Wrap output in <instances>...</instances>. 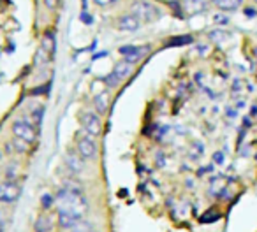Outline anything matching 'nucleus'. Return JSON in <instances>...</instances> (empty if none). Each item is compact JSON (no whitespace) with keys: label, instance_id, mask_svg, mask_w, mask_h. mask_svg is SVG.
Segmentation results:
<instances>
[{"label":"nucleus","instance_id":"nucleus-15","mask_svg":"<svg viewBox=\"0 0 257 232\" xmlns=\"http://www.w3.org/2000/svg\"><path fill=\"white\" fill-rule=\"evenodd\" d=\"M243 0H217L215 6L222 11H236L238 8H241Z\"/></svg>","mask_w":257,"mask_h":232},{"label":"nucleus","instance_id":"nucleus-20","mask_svg":"<svg viewBox=\"0 0 257 232\" xmlns=\"http://www.w3.org/2000/svg\"><path fill=\"white\" fill-rule=\"evenodd\" d=\"M53 48H55L53 36H50V34H48V36L44 37V41H43V50L46 51V53H53Z\"/></svg>","mask_w":257,"mask_h":232},{"label":"nucleus","instance_id":"nucleus-6","mask_svg":"<svg viewBox=\"0 0 257 232\" xmlns=\"http://www.w3.org/2000/svg\"><path fill=\"white\" fill-rule=\"evenodd\" d=\"M81 127L85 134L92 137L100 136V132H102V122H100L99 114L92 113V111H86V113L81 114Z\"/></svg>","mask_w":257,"mask_h":232},{"label":"nucleus","instance_id":"nucleus-21","mask_svg":"<svg viewBox=\"0 0 257 232\" xmlns=\"http://www.w3.org/2000/svg\"><path fill=\"white\" fill-rule=\"evenodd\" d=\"M13 148L16 150V153H27V151H29V144L16 139V137H15V141H13Z\"/></svg>","mask_w":257,"mask_h":232},{"label":"nucleus","instance_id":"nucleus-23","mask_svg":"<svg viewBox=\"0 0 257 232\" xmlns=\"http://www.w3.org/2000/svg\"><path fill=\"white\" fill-rule=\"evenodd\" d=\"M229 37V34H225V32H218V30H215V32H211L210 34V39H222V41H225Z\"/></svg>","mask_w":257,"mask_h":232},{"label":"nucleus","instance_id":"nucleus-28","mask_svg":"<svg viewBox=\"0 0 257 232\" xmlns=\"http://www.w3.org/2000/svg\"><path fill=\"white\" fill-rule=\"evenodd\" d=\"M245 15L248 16V18H253V16H257V11H253V9H245Z\"/></svg>","mask_w":257,"mask_h":232},{"label":"nucleus","instance_id":"nucleus-22","mask_svg":"<svg viewBox=\"0 0 257 232\" xmlns=\"http://www.w3.org/2000/svg\"><path fill=\"white\" fill-rule=\"evenodd\" d=\"M118 83H120V79H118L116 76L113 74V72H111V74L106 78V85L109 86V88H114V86H118Z\"/></svg>","mask_w":257,"mask_h":232},{"label":"nucleus","instance_id":"nucleus-29","mask_svg":"<svg viewBox=\"0 0 257 232\" xmlns=\"http://www.w3.org/2000/svg\"><path fill=\"white\" fill-rule=\"evenodd\" d=\"M4 225H6V220H4V214L0 213V232H4Z\"/></svg>","mask_w":257,"mask_h":232},{"label":"nucleus","instance_id":"nucleus-24","mask_svg":"<svg viewBox=\"0 0 257 232\" xmlns=\"http://www.w3.org/2000/svg\"><path fill=\"white\" fill-rule=\"evenodd\" d=\"M44 2V6H46L48 9H55L57 8V4H58V0H43Z\"/></svg>","mask_w":257,"mask_h":232},{"label":"nucleus","instance_id":"nucleus-9","mask_svg":"<svg viewBox=\"0 0 257 232\" xmlns=\"http://www.w3.org/2000/svg\"><path fill=\"white\" fill-rule=\"evenodd\" d=\"M64 162H65V167H67L72 174H79V172H83V169H85V160H83L78 153H74V151H69V153L65 155Z\"/></svg>","mask_w":257,"mask_h":232},{"label":"nucleus","instance_id":"nucleus-12","mask_svg":"<svg viewBox=\"0 0 257 232\" xmlns=\"http://www.w3.org/2000/svg\"><path fill=\"white\" fill-rule=\"evenodd\" d=\"M53 228V220L48 213H43L34 221V232H51Z\"/></svg>","mask_w":257,"mask_h":232},{"label":"nucleus","instance_id":"nucleus-32","mask_svg":"<svg viewBox=\"0 0 257 232\" xmlns=\"http://www.w3.org/2000/svg\"><path fill=\"white\" fill-rule=\"evenodd\" d=\"M215 2H217V0H213V4H215Z\"/></svg>","mask_w":257,"mask_h":232},{"label":"nucleus","instance_id":"nucleus-31","mask_svg":"<svg viewBox=\"0 0 257 232\" xmlns=\"http://www.w3.org/2000/svg\"><path fill=\"white\" fill-rule=\"evenodd\" d=\"M88 232H99V230H95V228H92V230H88Z\"/></svg>","mask_w":257,"mask_h":232},{"label":"nucleus","instance_id":"nucleus-7","mask_svg":"<svg viewBox=\"0 0 257 232\" xmlns=\"http://www.w3.org/2000/svg\"><path fill=\"white\" fill-rule=\"evenodd\" d=\"M120 53L123 55V60L128 64H138L141 58L150 53V46H123L120 48Z\"/></svg>","mask_w":257,"mask_h":232},{"label":"nucleus","instance_id":"nucleus-19","mask_svg":"<svg viewBox=\"0 0 257 232\" xmlns=\"http://www.w3.org/2000/svg\"><path fill=\"white\" fill-rule=\"evenodd\" d=\"M203 151H204L203 144L196 141V143H192V148H190V158H199L203 155Z\"/></svg>","mask_w":257,"mask_h":232},{"label":"nucleus","instance_id":"nucleus-25","mask_svg":"<svg viewBox=\"0 0 257 232\" xmlns=\"http://www.w3.org/2000/svg\"><path fill=\"white\" fill-rule=\"evenodd\" d=\"M97 6H100V8H104V6H109L113 4V2H116V0H93Z\"/></svg>","mask_w":257,"mask_h":232},{"label":"nucleus","instance_id":"nucleus-11","mask_svg":"<svg viewBox=\"0 0 257 232\" xmlns=\"http://www.w3.org/2000/svg\"><path fill=\"white\" fill-rule=\"evenodd\" d=\"M83 221V218H78V216H72L69 213H58V225L65 230H76L78 225Z\"/></svg>","mask_w":257,"mask_h":232},{"label":"nucleus","instance_id":"nucleus-27","mask_svg":"<svg viewBox=\"0 0 257 232\" xmlns=\"http://www.w3.org/2000/svg\"><path fill=\"white\" fill-rule=\"evenodd\" d=\"M217 220H218V214H215V216H203L201 218L203 223H208V221H217Z\"/></svg>","mask_w":257,"mask_h":232},{"label":"nucleus","instance_id":"nucleus-8","mask_svg":"<svg viewBox=\"0 0 257 232\" xmlns=\"http://www.w3.org/2000/svg\"><path fill=\"white\" fill-rule=\"evenodd\" d=\"M208 4H210V0H183L182 9L185 15L194 16V15H199V13L206 11Z\"/></svg>","mask_w":257,"mask_h":232},{"label":"nucleus","instance_id":"nucleus-16","mask_svg":"<svg viewBox=\"0 0 257 232\" xmlns=\"http://www.w3.org/2000/svg\"><path fill=\"white\" fill-rule=\"evenodd\" d=\"M194 37L192 36H180V37H173L169 39L168 46H183V44H192Z\"/></svg>","mask_w":257,"mask_h":232},{"label":"nucleus","instance_id":"nucleus-14","mask_svg":"<svg viewBox=\"0 0 257 232\" xmlns=\"http://www.w3.org/2000/svg\"><path fill=\"white\" fill-rule=\"evenodd\" d=\"M93 106H95V111L99 114H104L109 107V95L106 92L102 93H97L95 99H93Z\"/></svg>","mask_w":257,"mask_h":232},{"label":"nucleus","instance_id":"nucleus-18","mask_svg":"<svg viewBox=\"0 0 257 232\" xmlns=\"http://www.w3.org/2000/svg\"><path fill=\"white\" fill-rule=\"evenodd\" d=\"M6 179H13V181H18V165L11 164L6 169Z\"/></svg>","mask_w":257,"mask_h":232},{"label":"nucleus","instance_id":"nucleus-33","mask_svg":"<svg viewBox=\"0 0 257 232\" xmlns=\"http://www.w3.org/2000/svg\"><path fill=\"white\" fill-rule=\"evenodd\" d=\"M253 2H257V0H253Z\"/></svg>","mask_w":257,"mask_h":232},{"label":"nucleus","instance_id":"nucleus-17","mask_svg":"<svg viewBox=\"0 0 257 232\" xmlns=\"http://www.w3.org/2000/svg\"><path fill=\"white\" fill-rule=\"evenodd\" d=\"M55 202H57V199H55L53 195H50V193H43V195H41V206H43L44 211L51 209Z\"/></svg>","mask_w":257,"mask_h":232},{"label":"nucleus","instance_id":"nucleus-4","mask_svg":"<svg viewBox=\"0 0 257 232\" xmlns=\"http://www.w3.org/2000/svg\"><path fill=\"white\" fill-rule=\"evenodd\" d=\"M20 195H22L20 181H13V179L0 181V204H15Z\"/></svg>","mask_w":257,"mask_h":232},{"label":"nucleus","instance_id":"nucleus-10","mask_svg":"<svg viewBox=\"0 0 257 232\" xmlns=\"http://www.w3.org/2000/svg\"><path fill=\"white\" fill-rule=\"evenodd\" d=\"M140 27H141L140 20L134 18L133 15H125L118 20V30H121V32H138Z\"/></svg>","mask_w":257,"mask_h":232},{"label":"nucleus","instance_id":"nucleus-2","mask_svg":"<svg viewBox=\"0 0 257 232\" xmlns=\"http://www.w3.org/2000/svg\"><path fill=\"white\" fill-rule=\"evenodd\" d=\"M131 15L140 20V23H154L162 16V11L148 0H134L131 4Z\"/></svg>","mask_w":257,"mask_h":232},{"label":"nucleus","instance_id":"nucleus-3","mask_svg":"<svg viewBox=\"0 0 257 232\" xmlns=\"http://www.w3.org/2000/svg\"><path fill=\"white\" fill-rule=\"evenodd\" d=\"M11 130L13 134H15L16 139L23 141V143H27L30 146V144L36 143L37 139V130H36V125H34L30 120H15L11 125Z\"/></svg>","mask_w":257,"mask_h":232},{"label":"nucleus","instance_id":"nucleus-13","mask_svg":"<svg viewBox=\"0 0 257 232\" xmlns=\"http://www.w3.org/2000/svg\"><path fill=\"white\" fill-rule=\"evenodd\" d=\"M113 74L116 76L120 81H121V79H125V78H128V76L133 74V64H128V62H125V60L118 62V64L114 65Z\"/></svg>","mask_w":257,"mask_h":232},{"label":"nucleus","instance_id":"nucleus-5","mask_svg":"<svg viewBox=\"0 0 257 232\" xmlns=\"http://www.w3.org/2000/svg\"><path fill=\"white\" fill-rule=\"evenodd\" d=\"M76 150H78V155L83 158V160H93L97 157V143L93 141L92 136L85 134V136L78 137V143H76Z\"/></svg>","mask_w":257,"mask_h":232},{"label":"nucleus","instance_id":"nucleus-26","mask_svg":"<svg viewBox=\"0 0 257 232\" xmlns=\"http://www.w3.org/2000/svg\"><path fill=\"white\" fill-rule=\"evenodd\" d=\"M213 160H215V164H222V162H224V155H222L220 151H217V153L213 155Z\"/></svg>","mask_w":257,"mask_h":232},{"label":"nucleus","instance_id":"nucleus-30","mask_svg":"<svg viewBox=\"0 0 257 232\" xmlns=\"http://www.w3.org/2000/svg\"><path fill=\"white\" fill-rule=\"evenodd\" d=\"M2 157H4V151H2V148H0V160H2Z\"/></svg>","mask_w":257,"mask_h":232},{"label":"nucleus","instance_id":"nucleus-1","mask_svg":"<svg viewBox=\"0 0 257 232\" xmlns=\"http://www.w3.org/2000/svg\"><path fill=\"white\" fill-rule=\"evenodd\" d=\"M58 213H69L72 216L83 218L88 213V200L83 190H71L62 186L57 193Z\"/></svg>","mask_w":257,"mask_h":232}]
</instances>
